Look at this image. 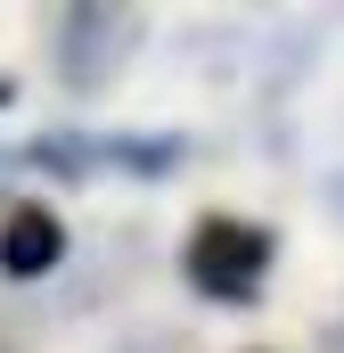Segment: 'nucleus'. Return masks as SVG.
I'll list each match as a JSON object with an SVG mask.
<instances>
[{
  "instance_id": "obj_3",
  "label": "nucleus",
  "mask_w": 344,
  "mask_h": 353,
  "mask_svg": "<svg viewBox=\"0 0 344 353\" xmlns=\"http://www.w3.org/2000/svg\"><path fill=\"white\" fill-rule=\"evenodd\" d=\"M58 255H66V230H58V214H41V205H17V214L0 222V271H8V279H41Z\"/></svg>"
},
{
  "instance_id": "obj_1",
  "label": "nucleus",
  "mask_w": 344,
  "mask_h": 353,
  "mask_svg": "<svg viewBox=\"0 0 344 353\" xmlns=\"http://www.w3.org/2000/svg\"><path fill=\"white\" fill-rule=\"evenodd\" d=\"M262 271H270V230L230 222V214L197 222V239H189V279H197L205 296H222V304H255Z\"/></svg>"
},
{
  "instance_id": "obj_2",
  "label": "nucleus",
  "mask_w": 344,
  "mask_h": 353,
  "mask_svg": "<svg viewBox=\"0 0 344 353\" xmlns=\"http://www.w3.org/2000/svg\"><path fill=\"white\" fill-rule=\"evenodd\" d=\"M131 41H140V25L123 8H66L58 17V74L90 90V83H107L131 58Z\"/></svg>"
},
{
  "instance_id": "obj_4",
  "label": "nucleus",
  "mask_w": 344,
  "mask_h": 353,
  "mask_svg": "<svg viewBox=\"0 0 344 353\" xmlns=\"http://www.w3.org/2000/svg\"><path fill=\"white\" fill-rule=\"evenodd\" d=\"M8 99H17V90H8V74H0V107H8Z\"/></svg>"
}]
</instances>
